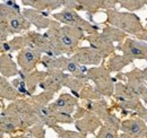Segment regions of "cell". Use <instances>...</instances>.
Here are the masks:
<instances>
[{
	"mask_svg": "<svg viewBox=\"0 0 147 138\" xmlns=\"http://www.w3.org/2000/svg\"><path fill=\"white\" fill-rule=\"evenodd\" d=\"M9 47H10V50L13 51H22L24 49H27V48H32L31 45V40L28 37L27 33H24L18 36H15L13 37L11 40H8L7 41Z\"/></svg>",
	"mask_w": 147,
	"mask_h": 138,
	"instance_id": "cell-27",
	"label": "cell"
},
{
	"mask_svg": "<svg viewBox=\"0 0 147 138\" xmlns=\"http://www.w3.org/2000/svg\"><path fill=\"white\" fill-rule=\"evenodd\" d=\"M51 16L58 23L67 25V26H74V27L80 28L85 33H87V35L97 33L100 31V26L98 25L91 23L90 20H86L85 18H83L78 14V12L73 10V9L63 8L59 13H52Z\"/></svg>",
	"mask_w": 147,
	"mask_h": 138,
	"instance_id": "cell-4",
	"label": "cell"
},
{
	"mask_svg": "<svg viewBox=\"0 0 147 138\" xmlns=\"http://www.w3.org/2000/svg\"><path fill=\"white\" fill-rule=\"evenodd\" d=\"M5 105H3V103H2V100H0V112H2L3 110H5Z\"/></svg>",
	"mask_w": 147,
	"mask_h": 138,
	"instance_id": "cell-40",
	"label": "cell"
},
{
	"mask_svg": "<svg viewBox=\"0 0 147 138\" xmlns=\"http://www.w3.org/2000/svg\"><path fill=\"white\" fill-rule=\"evenodd\" d=\"M132 64V60L127 58L123 54H112L108 62H107V69L110 72H120L125 67Z\"/></svg>",
	"mask_w": 147,
	"mask_h": 138,
	"instance_id": "cell-25",
	"label": "cell"
},
{
	"mask_svg": "<svg viewBox=\"0 0 147 138\" xmlns=\"http://www.w3.org/2000/svg\"><path fill=\"white\" fill-rule=\"evenodd\" d=\"M23 6H27L38 12H55L62 7V0H22Z\"/></svg>",
	"mask_w": 147,
	"mask_h": 138,
	"instance_id": "cell-20",
	"label": "cell"
},
{
	"mask_svg": "<svg viewBox=\"0 0 147 138\" xmlns=\"http://www.w3.org/2000/svg\"><path fill=\"white\" fill-rule=\"evenodd\" d=\"M120 138H134V137H131V136H129V135H126V134H121V135H120Z\"/></svg>",
	"mask_w": 147,
	"mask_h": 138,
	"instance_id": "cell-41",
	"label": "cell"
},
{
	"mask_svg": "<svg viewBox=\"0 0 147 138\" xmlns=\"http://www.w3.org/2000/svg\"><path fill=\"white\" fill-rule=\"evenodd\" d=\"M113 96H114L115 103L125 102V101H131V100H135V99H139V97L134 93V91H132L127 84H125V83H122V82L115 83Z\"/></svg>",
	"mask_w": 147,
	"mask_h": 138,
	"instance_id": "cell-24",
	"label": "cell"
},
{
	"mask_svg": "<svg viewBox=\"0 0 147 138\" xmlns=\"http://www.w3.org/2000/svg\"><path fill=\"white\" fill-rule=\"evenodd\" d=\"M121 8L127 9L129 13L137 12L147 5V0H118Z\"/></svg>",
	"mask_w": 147,
	"mask_h": 138,
	"instance_id": "cell-30",
	"label": "cell"
},
{
	"mask_svg": "<svg viewBox=\"0 0 147 138\" xmlns=\"http://www.w3.org/2000/svg\"><path fill=\"white\" fill-rule=\"evenodd\" d=\"M44 34L49 37L55 49L62 55L71 57L75 51L78 49V44L80 41L85 40V32L80 28L67 26L58 23L53 19L49 30L44 32Z\"/></svg>",
	"mask_w": 147,
	"mask_h": 138,
	"instance_id": "cell-1",
	"label": "cell"
},
{
	"mask_svg": "<svg viewBox=\"0 0 147 138\" xmlns=\"http://www.w3.org/2000/svg\"><path fill=\"white\" fill-rule=\"evenodd\" d=\"M73 117L75 120L74 124L76 130L86 136L88 134H94L97 129H100L103 126V122L101 121V119L93 112L88 111L84 105L77 106Z\"/></svg>",
	"mask_w": 147,
	"mask_h": 138,
	"instance_id": "cell-6",
	"label": "cell"
},
{
	"mask_svg": "<svg viewBox=\"0 0 147 138\" xmlns=\"http://www.w3.org/2000/svg\"><path fill=\"white\" fill-rule=\"evenodd\" d=\"M18 99H22V96L16 91V88L13 86L11 82L0 75V100H7L13 102Z\"/></svg>",
	"mask_w": 147,
	"mask_h": 138,
	"instance_id": "cell-23",
	"label": "cell"
},
{
	"mask_svg": "<svg viewBox=\"0 0 147 138\" xmlns=\"http://www.w3.org/2000/svg\"><path fill=\"white\" fill-rule=\"evenodd\" d=\"M140 138H147V133L145 134V135H144V136H143V137H140Z\"/></svg>",
	"mask_w": 147,
	"mask_h": 138,
	"instance_id": "cell-43",
	"label": "cell"
},
{
	"mask_svg": "<svg viewBox=\"0 0 147 138\" xmlns=\"http://www.w3.org/2000/svg\"><path fill=\"white\" fill-rule=\"evenodd\" d=\"M102 33L105 35L111 42L118 43V44L122 43L126 39H128L127 34L125 32H122L119 28H117L114 26H111V25H105L103 27V30H102Z\"/></svg>",
	"mask_w": 147,
	"mask_h": 138,
	"instance_id": "cell-28",
	"label": "cell"
},
{
	"mask_svg": "<svg viewBox=\"0 0 147 138\" xmlns=\"http://www.w3.org/2000/svg\"><path fill=\"white\" fill-rule=\"evenodd\" d=\"M123 78H126V84L134 91V93L140 100L147 103V84L144 78L143 69L134 68L131 71L126 74H118V76L115 77L117 80H122Z\"/></svg>",
	"mask_w": 147,
	"mask_h": 138,
	"instance_id": "cell-8",
	"label": "cell"
},
{
	"mask_svg": "<svg viewBox=\"0 0 147 138\" xmlns=\"http://www.w3.org/2000/svg\"><path fill=\"white\" fill-rule=\"evenodd\" d=\"M105 15H107V23L109 25L119 28L126 34L137 36L145 30L140 18L135 13L110 9V10H105Z\"/></svg>",
	"mask_w": 147,
	"mask_h": 138,
	"instance_id": "cell-2",
	"label": "cell"
},
{
	"mask_svg": "<svg viewBox=\"0 0 147 138\" xmlns=\"http://www.w3.org/2000/svg\"><path fill=\"white\" fill-rule=\"evenodd\" d=\"M70 74L59 70H51L48 74V77L40 84V88L42 91L58 93L62 87H66V84L68 82Z\"/></svg>",
	"mask_w": 147,
	"mask_h": 138,
	"instance_id": "cell-12",
	"label": "cell"
},
{
	"mask_svg": "<svg viewBox=\"0 0 147 138\" xmlns=\"http://www.w3.org/2000/svg\"><path fill=\"white\" fill-rule=\"evenodd\" d=\"M78 105V99L75 95H73L71 93H62L58 96L57 100L50 103L49 108L53 111L63 112L73 116Z\"/></svg>",
	"mask_w": 147,
	"mask_h": 138,
	"instance_id": "cell-15",
	"label": "cell"
},
{
	"mask_svg": "<svg viewBox=\"0 0 147 138\" xmlns=\"http://www.w3.org/2000/svg\"><path fill=\"white\" fill-rule=\"evenodd\" d=\"M11 84H13V86L16 88V91H17L19 94H20L22 99H25V97H30L28 91H27V88H26V85H25V83H24V80H23L22 78H19V77H16V78H14V79L11 80Z\"/></svg>",
	"mask_w": 147,
	"mask_h": 138,
	"instance_id": "cell-33",
	"label": "cell"
},
{
	"mask_svg": "<svg viewBox=\"0 0 147 138\" xmlns=\"http://www.w3.org/2000/svg\"><path fill=\"white\" fill-rule=\"evenodd\" d=\"M22 14L26 18L31 25H34L37 30H49L53 19L49 17V13L45 12H38L32 8H24L22 10Z\"/></svg>",
	"mask_w": 147,
	"mask_h": 138,
	"instance_id": "cell-16",
	"label": "cell"
},
{
	"mask_svg": "<svg viewBox=\"0 0 147 138\" xmlns=\"http://www.w3.org/2000/svg\"><path fill=\"white\" fill-rule=\"evenodd\" d=\"M137 40H140V41H143V42H146L147 43V28H145L140 34H138L137 36Z\"/></svg>",
	"mask_w": 147,
	"mask_h": 138,
	"instance_id": "cell-37",
	"label": "cell"
},
{
	"mask_svg": "<svg viewBox=\"0 0 147 138\" xmlns=\"http://www.w3.org/2000/svg\"><path fill=\"white\" fill-rule=\"evenodd\" d=\"M84 106L88 111L96 114L101 119V121L103 122L104 126L110 127L115 131L120 130L121 120L114 113H112L109 104L104 99H101V100H97V101H87Z\"/></svg>",
	"mask_w": 147,
	"mask_h": 138,
	"instance_id": "cell-7",
	"label": "cell"
},
{
	"mask_svg": "<svg viewBox=\"0 0 147 138\" xmlns=\"http://www.w3.org/2000/svg\"><path fill=\"white\" fill-rule=\"evenodd\" d=\"M24 133L35 138H45V127L41 123H36V124L32 126L31 128L26 129Z\"/></svg>",
	"mask_w": 147,
	"mask_h": 138,
	"instance_id": "cell-32",
	"label": "cell"
},
{
	"mask_svg": "<svg viewBox=\"0 0 147 138\" xmlns=\"http://www.w3.org/2000/svg\"><path fill=\"white\" fill-rule=\"evenodd\" d=\"M80 12H85L90 18V22H93V16L98 10H110L115 9L118 0H78Z\"/></svg>",
	"mask_w": 147,
	"mask_h": 138,
	"instance_id": "cell-14",
	"label": "cell"
},
{
	"mask_svg": "<svg viewBox=\"0 0 147 138\" xmlns=\"http://www.w3.org/2000/svg\"><path fill=\"white\" fill-rule=\"evenodd\" d=\"M117 50L122 52L123 55L131 59L132 61L136 59L146 60L147 61V43L140 40L126 39L122 43L115 45Z\"/></svg>",
	"mask_w": 147,
	"mask_h": 138,
	"instance_id": "cell-9",
	"label": "cell"
},
{
	"mask_svg": "<svg viewBox=\"0 0 147 138\" xmlns=\"http://www.w3.org/2000/svg\"><path fill=\"white\" fill-rule=\"evenodd\" d=\"M48 74L49 71L44 70H33L31 72H24L22 70H19V74H18V77L22 78L26 85V88L28 91V94H30V97L32 95H34L36 88L40 86V84L48 77Z\"/></svg>",
	"mask_w": 147,
	"mask_h": 138,
	"instance_id": "cell-17",
	"label": "cell"
},
{
	"mask_svg": "<svg viewBox=\"0 0 147 138\" xmlns=\"http://www.w3.org/2000/svg\"><path fill=\"white\" fill-rule=\"evenodd\" d=\"M9 52H11V50H10L8 42H1L0 41V54L1 53H9Z\"/></svg>",
	"mask_w": 147,
	"mask_h": 138,
	"instance_id": "cell-36",
	"label": "cell"
},
{
	"mask_svg": "<svg viewBox=\"0 0 147 138\" xmlns=\"http://www.w3.org/2000/svg\"><path fill=\"white\" fill-rule=\"evenodd\" d=\"M135 116H137L138 118H140L142 120L146 123V126H147V109L145 108V106H143V108H142Z\"/></svg>",
	"mask_w": 147,
	"mask_h": 138,
	"instance_id": "cell-35",
	"label": "cell"
},
{
	"mask_svg": "<svg viewBox=\"0 0 147 138\" xmlns=\"http://www.w3.org/2000/svg\"><path fill=\"white\" fill-rule=\"evenodd\" d=\"M0 138H5V135H3L1 131H0Z\"/></svg>",
	"mask_w": 147,
	"mask_h": 138,
	"instance_id": "cell-42",
	"label": "cell"
},
{
	"mask_svg": "<svg viewBox=\"0 0 147 138\" xmlns=\"http://www.w3.org/2000/svg\"><path fill=\"white\" fill-rule=\"evenodd\" d=\"M9 138H35V137H33V136H31V135H27V134L23 133V134H20V135H15V136L9 137Z\"/></svg>",
	"mask_w": 147,
	"mask_h": 138,
	"instance_id": "cell-38",
	"label": "cell"
},
{
	"mask_svg": "<svg viewBox=\"0 0 147 138\" xmlns=\"http://www.w3.org/2000/svg\"><path fill=\"white\" fill-rule=\"evenodd\" d=\"M43 54L36 49L27 48L18 52L16 59H17V65L19 67V70L24 72H31L35 70L37 64H41Z\"/></svg>",
	"mask_w": 147,
	"mask_h": 138,
	"instance_id": "cell-11",
	"label": "cell"
},
{
	"mask_svg": "<svg viewBox=\"0 0 147 138\" xmlns=\"http://www.w3.org/2000/svg\"><path fill=\"white\" fill-rule=\"evenodd\" d=\"M85 41H87L90 47L98 52L102 55L103 59L110 58L112 54H114V51L117 50L114 43L111 42L102 32H97V33H94V34L86 35L85 36Z\"/></svg>",
	"mask_w": 147,
	"mask_h": 138,
	"instance_id": "cell-10",
	"label": "cell"
},
{
	"mask_svg": "<svg viewBox=\"0 0 147 138\" xmlns=\"http://www.w3.org/2000/svg\"><path fill=\"white\" fill-rule=\"evenodd\" d=\"M88 80L94 83L95 88L107 97H111L114 94V86H115V77L111 76V72L107 67H92L87 70Z\"/></svg>",
	"mask_w": 147,
	"mask_h": 138,
	"instance_id": "cell-5",
	"label": "cell"
},
{
	"mask_svg": "<svg viewBox=\"0 0 147 138\" xmlns=\"http://www.w3.org/2000/svg\"><path fill=\"white\" fill-rule=\"evenodd\" d=\"M96 138H120V136H119L118 131H115L110 127L103 124L98 129V131L96 134Z\"/></svg>",
	"mask_w": 147,
	"mask_h": 138,
	"instance_id": "cell-34",
	"label": "cell"
},
{
	"mask_svg": "<svg viewBox=\"0 0 147 138\" xmlns=\"http://www.w3.org/2000/svg\"><path fill=\"white\" fill-rule=\"evenodd\" d=\"M79 99L84 100V101H97L103 99V95L95 88V86H92L90 84H87L86 86L84 87L80 93H79Z\"/></svg>",
	"mask_w": 147,
	"mask_h": 138,
	"instance_id": "cell-29",
	"label": "cell"
},
{
	"mask_svg": "<svg viewBox=\"0 0 147 138\" xmlns=\"http://www.w3.org/2000/svg\"><path fill=\"white\" fill-rule=\"evenodd\" d=\"M120 130L122 134L129 135L134 138L143 137L147 133V126L140 118H130L121 121Z\"/></svg>",
	"mask_w": 147,
	"mask_h": 138,
	"instance_id": "cell-18",
	"label": "cell"
},
{
	"mask_svg": "<svg viewBox=\"0 0 147 138\" xmlns=\"http://www.w3.org/2000/svg\"><path fill=\"white\" fill-rule=\"evenodd\" d=\"M58 138H59V137H58Z\"/></svg>",
	"mask_w": 147,
	"mask_h": 138,
	"instance_id": "cell-44",
	"label": "cell"
},
{
	"mask_svg": "<svg viewBox=\"0 0 147 138\" xmlns=\"http://www.w3.org/2000/svg\"><path fill=\"white\" fill-rule=\"evenodd\" d=\"M0 131L3 135H11L17 131H25L23 123L16 118L6 114L5 112H0Z\"/></svg>",
	"mask_w": 147,
	"mask_h": 138,
	"instance_id": "cell-19",
	"label": "cell"
},
{
	"mask_svg": "<svg viewBox=\"0 0 147 138\" xmlns=\"http://www.w3.org/2000/svg\"><path fill=\"white\" fill-rule=\"evenodd\" d=\"M55 97V93L52 92H47V91H42L40 94H34L31 97H27V101L31 103V105L33 106L34 111L49 106L50 102L53 100Z\"/></svg>",
	"mask_w": 147,
	"mask_h": 138,
	"instance_id": "cell-26",
	"label": "cell"
},
{
	"mask_svg": "<svg viewBox=\"0 0 147 138\" xmlns=\"http://www.w3.org/2000/svg\"><path fill=\"white\" fill-rule=\"evenodd\" d=\"M55 133L58 134L59 138H87L86 135L79 133V131H75V130H68V129H65L62 127H60L59 124L55 126L52 128Z\"/></svg>",
	"mask_w": 147,
	"mask_h": 138,
	"instance_id": "cell-31",
	"label": "cell"
},
{
	"mask_svg": "<svg viewBox=\"0 0 147 138\" xmlns=\"http://www.w3.org/2000/svg\"><path fill=\"white\" fill-rule=\"evenodd\" d=\"M20 13V6L17 1L7 0L0 2V23H6Z\"/></svg>",
	"mask_w": 147,
	"mask_h": 138,
	"instance_id": "cell-22",
	"label": "cell"
},
{
	"mask_svg": "<svg viewBox=\"0 0 147 138\" xmlns=\"http://www.w3.org/2000/svg\"><path fill=\"white\" fill-rule=\"evenodd\" d=\"M19 67L14 61L13 55L10 53H1L0 54V75L5 78H10L18 76Z\"/></svg>",
	"mask_w": 147,
	"mask_h": 138,
	"instance_id": "cell-21",
	"label": "cell"
},
{
	"mask_svg": "<svg viewBox=\"0 0 147 138\" xmlns=\"http://www.w3.org/2000/svg\"><path fill=\"white\" fill-rule=\"evenodd\" d=\"M2 112H5L6 114H9L20 121L23 123L25 130L36 123H40L36 113L31 103L27 101V99H18L16 101L10 102L5 108V110Z\"/></svg>",
	"mask_w": 147,
	"mask_h": 138,
	"instance_id": "cell-3",
	"label": "cell"
},
{
	"mask_svg": "<svg viewBox=\"0 0 147 138\" xmlns=\"http://www.w3.org/2000/svg\"><path fill=\"white\" fill-rule=\"evenodd\" d=\"M70 58L75 62L79 64L80 66H85V67L86 66L97 67L98 65H101V62L103 60L102 55L91 47L78 48Z\"/></svg>",
	"mask_w": 147,
	"mask_h": 138,
	"instance_id": "cell-13",
	"label": "cell"
},
{
	"mask_svg": "<svg viewBox=\"0 0 147 138\" xmlns=\"http://www.w3.org/2000/svg\"><path fill=\"white\" fill-rule=\"evenodd\" d=\"M143 74H144V78H145V82L147 84V68L143 69Z\"/></svg>",
	"mask_w": 147,
	"mask_h": 138,
	"instance_id": "cell-39",
	"label": "cell"
}]
</instances>
